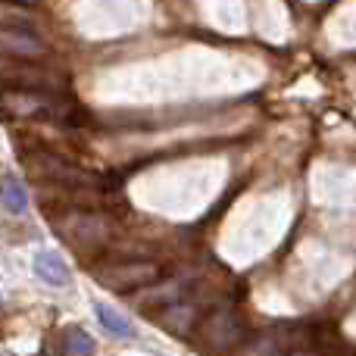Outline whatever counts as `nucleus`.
Segmentation results:
<instances>
[{
  "mask_svg": "<svg viewBox=\"0 0 356 356\" xmlns=\"http://www.w3.org/2000/svg\"><path fill=\"white\" fill-rule=\"evenodd\" d=\"M0 200H3V207L10 209V213H22V209L29 207V194H25L22 181H19L16 175L0 178Z\"/></svg>",
  "mask_w": 356,
  "mask_h": 356,
  "instance_id": "nucleus-10",
  "label": "nucleus"
},
{
  "mask_svg": "<svg viewBox=\"0 0 356 356\" xmlns=\"http://www.w3.org/2000/svg\"><path fill=\"white\" fill-rule=\"evenodd\" d=\"M31 88V91H54V94H66V75L63 72H50V69H38V66H13V69H0V88Z\"/></svg>",
  "mask_w": 356,
  "mask_h": 356,
  "instance_id": "nucleus-4",
  "label": "nucleus"
},
{
  "mask_svg": "<svg viewBox=\"0 0 356 356\" xmlns=\"http://www.w3.org/2000/svg\"><path fill=\"white\" fill-rule=\"evenodd\" d=\"M241 334H244V325H241L238 313H213L207 322V347L213 350H228V347L241 344Z\"/></svg>",
  "mask_w": 356,
  "mask_h": 356,
  "instance_id": "nucleus-7",
  "label": "nucleus"
},
{
  "mask_svg": "<svg viewBox=\"0 0 356 356\" xmlns=\"http://www.w3.org/2000/svg\"><path fill=\"white\" fill-rule=\"evenodd\" d=\"M16 3H38V0H16Z\"/></svg>",
  "mask_w": 356,
  "mask_h": 356,
  "instance_id": "nucleus-12",
  "label": "nucleus"
},
{
  "mask_svg": "<svg viewBox=\"0 0 356 356\" xmlns=\"http://www.w3.org/2000/svg\"><path fill=\"white\" fill-rule=\"evenodd\" d=\"M94 309H97L100 325H104L110 334H116V338H131V334H135V325H131V319L125 313H119L116 307H110V303H97Z\"/></svg>",
  "mask_w": 356,
  "mask_h": 356,
  "instance_id": "nucleus-9",
  "label": "nucleus"
},
{
  "mask_svg": "<svg viewBox=\"0 0 356 356\" xmlns=\"http://www.w3.org/2000/svg\"><path fill=\"white\" fill-rule=\"evenodd\" d=\"M94 275L110 291H135L160 282L163 269L156 263H147V259H129V263H110L106 269H97Z\"/></svg>",
  "mask_w": 356,
  "mask_h": 356,
  "instance_id": "nucleus-3",
  "label": "nucleus"
},
{
  "mask_svg": "<svg viewBox=\"0 0 356 356\" xmlns=\"http://www.w3.org/2000/svg\"><path fill=\"white\" fill-rule=\"evenodd\" d=\"M60 338H63V353H79V356H85V353H94V350H97L94 338L85 332V328H66Z\"/></svg>",
  "mask_w": 356,
  "mask_h": 356,
  "instance_id": "nucleus-11",
  "label": "nucleus"
},
{
  "mask_svg": "<svg viewBox=\"0 0 356 356\" xmlns=\"http://www.w3.org/2000/svg\"><path fill=\"white\" fill-rule=\"evenodd\" d=\"M156 322H160L169 334H175V338H191L194 328L200 325V309H197L194 303L169 300L166 307H163V316Z\"/></svg>",
  "mask_w": 356,
  "mask_h": 356,
  "instance_id": "nucleus-6",
  "label": "nucleus"
},
{
  "mask_svg": "<svg viewBox=\"0 0 356 356\" xmlns=\"http://www.w3.org/2000/svg\"><path fill=\"white\" fill-rule=\"evenodd\" d=\"M47 44L38 38L35 29H16L3 25L0 29V56H16V60H38L47 54Z\"/></svg>",
  "mask_w": 356,
  "mask_h": 356,
  "instance_id": "nucleus-5",
  "label": "nucleus"
},
{
  "mask_svg": "<svg viewBox=\"0 0 356 356\" xmlns=\"http://www.w3.org/2000/svg\"><path fill=\"white\" fill-rule=\"evenodd\" d=\"M35 272L44 278V282H50V284H69V282H72V275H69L63 257H60V253H54V250L38 253V257H35Z\"/></svg>",
  "mask_w": 356,
  "mask_h": 356,
  "instance_id": "nucleus-8",
  "label": "nucleus"
},
{
  "mask_svg": "<svg viewBox=\"0 0 356 356\" xmlns=\"http://www.w3.org/2000/svg\"><path fill=\"white\" fill-rule=\"evenodd\" d=\"M25 169H29V175L38 178V181H50V184H56V188H69V191L88 188V184L97 181L91 172L72 166L69 160L50 154V150H35V154H29L25 156Z\"/></svg>",
  "mask_w": 356,
  "mask_h": 356,
  "instance_id": "nucleus-2",
  "label": "nucleus"
},
{
  "mask_svg": "<svg viewBox=\"0 0 356 356\" xmlns=\"http://www.w3.org/2000/svg\"><path fill=\"white\" fill-rule=\"evenodd\" d=\"M3 116H25V119H66L69 104L63 94L54 91H31V88H3L0 94Z\"/></svg>",
  "mask_w": 356,
  "mask_h": 356,
  "instance_id": "nucleus-1",
  "label": "nucleus"
}]
</instances>
